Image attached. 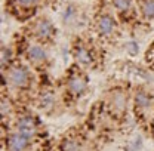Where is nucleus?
<instances>
[{
	"label": "nucleus",
	"instance_id": "nucleus-1",
	"mask_svg": "<svg viewBox=\"0 0 154 151\" xmlns=\"http://www.w3.org/2000/svg\"><path fill=\"white\" fill-rule=\"evenodd\" d=\"M89 31L104 46H114L120 42L125 30L110 6L108 0H95L89 18Z\"/></svg>",
	"mask_w": 154,
	"mask_h": 151
},
{
	"label": "nucleus",
	"instance_id": "nucleus-2",
	"mask_svg": "<svg viewBox=\"0 0 154 151\" xmlns=\"http://www.w3.org/2000/svg\"><path fill=\"white\" fill-rule=\"evenodd\" d=\"M70 52L74 59V64L86 71L98 70L104 65L105 46L99 40H96L89 31L73 36Z\"/></svg>",
	"mask_w": 154,
	"mask_h": 151
},
{
	"label": "nucleus",
	"instance_id": "nucleus-11",
	"mask_svg": "<svg viewBox=\"0 0 154 151\" xmlns=\"http://www.w3.org/2000/svg\"><path fill=\"white\" fill-rule=\"evenodd\" d=\"M58 148L59 151H94V145L82 131L71 129L61 138Z\"/></svg>",
	"mask_w": 154,
	"mask_h": 151
},
{
	"label": "nucleus",
	"instance_id": "nucleus-4",
	"mask_svg": "<svg viewBox=\"0 0 154 151\" xmlns=\"http://www.w3.org/2000/svg\"><path fill=\"white\" fill-rule=\"evenodd\" d=\"M12 49L15 52V57L25 61L37 73H45L51 65L49 48L25 39L18 31L14 34V48Z\"/></svg>",
	"mask_w": 154,
	"mask_h": 151
},
{
	"label": "nucleus",
	"instance_id": "nucleus-15",
	"mask_svg": "<svg viewBox=\"0 0 154 151\" xmlns=\"http://www.w3.org/2000/svg\"><path fill=\"white\" fill-rule=\"evenodd\" d=\"M136 9L142 27L154 25V0H136Z\"/></svg>",
	"mask_w": 154,
	"mask_h": 151
},
{
	"label": "nucleus",
	"instance_id": "nucleus-17",
	"mask_svg": "<svg viewBox=\"0 0 154 151\" xmlns=\"http://www.w3.org/2000/svg\"><path fill=\"white\" fill-rule=\"evenodd\" d=\"M151 126H153V129H154V114H153V119H151Z\"/></svg>",
	"mask_w": 154,
	"mask_h": 151
},
{
	"label": "nucleus",
	"instance_id": "nucleus-13",
	"mask_svg": "<svg viewBox=\"0 0 154 151\" xmlns=\"http://www.w3.org/2000/svg\"><path fill=\"white\" fill-rule=\"evenodd\" d=\"M15 131L22 133L28 139L34 141L40 132V122L37 120V117H34L33 114L27 113V111L18 113L15 117Z\"/></svg>",
	"mask_w": 154,
	"mask_h": 151
},
{
	"label": "nucleus",
	"instance_id": "nucleus-5",
	"mask_svg": "<svg viewBox=\"0 0 154 151\" xmlns=\"http://www.w3.org/2000/svg\"><path fill=\"white\" fill-rule=\"evenodd\" d=\"M18 33H21L25 39L36 42L42 46H46L49 49L55 46L58 36H59L57 24L46 14H40L38 17L28 21L27 24L21 25Z\"/></svg>",
	"mask_w": 154,
	"mask_h": 151
},
{
	"label": "nucleus",
	"instance_id": "nucleus-12",
	"mask_svg": "<svg viewBox=\"0 0 154 151\" xmlns=\"http://www.w3.org/2000/svg\"><path fill=\"white\" fill-rule=\"evenodd\" d=\"M37 107L40 108V111H43L48 116H55L59 113V107H61V98L58 92L49 85H45L38 89L37 96Z\"/></svg>",
	"mask_w": 154,
	"mask_h": 151
},
{
	"label": "nucleus",
	"instance_id": "nucleus-18",
	"mask_svg": "<svg viewBox=\"0 0 154 151\" xmlns=\"http://www.w3.org/2000/svg\"><path fill=\"white\" fill-rule=\"evenodd\" d=\"M58 2H59V0H58Z\"/></svg>",
	"mask_w": 154,
	"mask_h": 151
},
{
	"label": "nucleus",
	"instance_id": "nucleus-3",
	"mask_svg": "<svg viewBox=\"0 0 154 151\" xmlns=\"http://www.w3.org/2000/svg\"><path fill=\"white\" fill-rule=\"evenodd\" d=\"M34 70L21 58L15 57L6 67L2 68V83L9 91L8 95L14 92L18 95H27L34 89L36 77Z\"/></svg>",
	"mask_w": 154,
	"mask_h": 151
},
{
	"label": "nucleus",
	"instance_id": "nucleus-7",
	"mask_svg": "<svg viewBox=\"0 0 154 151\" xmlns=\"http://www.w3.org/2000/svg\"><path fill=\"white\" fill-rule=\"evenodd\" d=\"M131 92L125 86H114L104 96V113L116 122H123L129 111Z\"/></svg>",
	"mask_w": 154,
	"mask_h": 151
},
{
	"label": "nucleus",
	"instance_id": "nucleus-16",
	"mask_svg": "<svg viewBox=\"0 0 154 151\" xmlns=\"http://www.w3.org/2000/svg\"><path fill=\"white\" fill-rule=\"evenodd\" d=\"M144 58H145V62H147V65L151 68L154 71V42L147 48V51H145V55H144Z\"/></svg>",
	"mask_w": 154,
	"mask_h": 151
},
{
	"label": "nucleus",
	"instance_id": "nucleus-9",
	"mask_svg": "<svg viewBox=\"0 0 154 151\" xmlns=\"http://www.w3.org/2000/svg\"><path fill=\"white\" fill-rule=\"evenodd\" d=\"M108 2H110V6L117 15L125 31L135 33L136 30L144 28L139 21L136 0H108Z\"/></svg>",
	"mask_w": 154,
	"mask_h": 151
},
{
	"label": "nucleus",
	"instance_id": "nucleus-6",
	"mask_svg": "<svg viewBox=\"0 0 154 151\" xmlns=\"http://www.w3.org/2000/svg\"><path fill=\"white\" fill-rule=\"evenodd\" d=\"M58 3V0H5L3 9L9 17L24 25L43 14L46 8H55Z\"/></svg>",
	"mask_w": 154,
	"mask_h": 151
},
{
	"label": "nucleus",
	"instance_id": "nucleus-8",
	"mask_svg": "<svg viewBox=\"0 0 154 151\" xmlns=\"http://www.w3.org/2000/svg\"><path fill=\"white\" fill-rule=\"evenodd\" d=\"M89 85V76L86 70L79 67L73 62V65L67 70V74L64 77V99L70 102L79 101L88 91Z\"/></svg>",
	"mask_w": 154,
	"mask_h": 151
},
{
	"label": "nucleus",
	"instance_id": "nucleus-10",
	"mask_svg": "<svg viewBox=\"0 0 154 151\" xmlns=\"http://www.w3.org/2000/svg\"><path fill=\"white\" fill-rule=\"evenodd\" d=\"M134 111L135 116L138 119V122L141 123H147L151 122L154 114V96L148 91L138 88L134 92Z\"/></svg>",
	"mask_w": 154,
	"mask_h": 151
},
{
	"label": "nucleus",
	"instance_id": "nucleus-14",
	"mask_svg": "<svg viewBox=\"0 0 154 151\" xmlns=\"http://www.w3.org/2000/svg\"><path fill=\"white\" fill-rule=\"evenodd\" d=\"M33 141L28 139L27 136H24L18 131L14 132H8L5 138V150L6 151H27L31 147Z\"/></svg>",
	"mask_w": 154,
	"mask_h": 151
}]
</instances>
